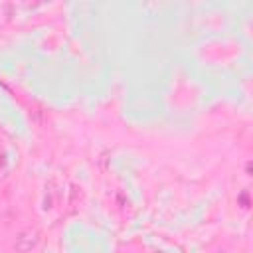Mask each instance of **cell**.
<instances>
[{"label": "cell", "mask_w": 253, "mask_h": 253, "mask_svg": "<svg viewBox=\"0 0 253 253\" xmlns=\"http://www.w3.org/2000/svg\"><path fill=\"white\" fill-rule=\"evenodd\" d=\"M38 241H40V231L38 229H26V231H20L16 235V243L14 245H16V249L20 253H26L32 247H36Z\"/></svg>", "instance_id": "1"}]
</instances>
